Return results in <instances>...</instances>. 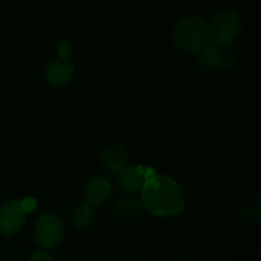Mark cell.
<instances>
[{"label": "cell", "instance_id": "1", "mask_svg": "<svg viewBox=\"0 0 261 261\" xmlns=\"http://www.w3.org/2000/svg\"><path fill=\"white\" fill-rule=\"evenodd\" d=\"M185 201L180 184L165 175L152 176L140 189V203L155 217H172L181 213Z\"/></svg>", "mask_w": 261, "mask_h": 261}, {"label": "cell", "instance_id": "2", "mask_svg": "<svg viewBox=\"0 0 261 261\" xmlns=\"http://www.w3.org/2000/svg\"><path fill=\"white\" fill-rule=\"evenodd\" d=\"M172 38L176 45L186 53H204L213 42L209 24L198 15H189L176 23L172 31Z\"/></svg>", "mask_w": 261, "mask_h": 261}, {"label": "cell", "instance_id": "3", "mask_svg": "<svg viewBox=\"0 0 261 261\" xmlns=\"http://www.w3.org/2000/svg\"><path fill=\"white\" fill-rule=\"evenodd\" d=\"M212 38L216 42L232 43L241 32V19L234 10L224 8L213 15L209 24Z\"/></svg>", "mask_w": 261, "mask_h": 261}, {"label": "cell", "instance_id": "4", "mask_svg": "<svg viewBox=\"0 0 261 261\" xmlns=\"http://www.w3.org/2000/svg\"><path fill=\"white\" fill-rule=\"evenodd\" d=\"M35 240L41 247L51 249L61 244L64 239V224L55 214H43L35 226Z\"/></svg>", "mask_w": 261, "mask_h": 261}, {"label": "cell", "instance_id": "5", "mask_svg": "<svg viewBox=\"0 0 261 261\" xmlns=\"http://www.w3.org/2000/svg\"><path fill=\"white\" fill-rule=\"evenodd\" d=\"M198 60L204 68L226 69L233 65L237 60V51L232 43L212 42L204 53L199 54Z\"/></svg>", "mask_w": 261, "mask_h": 261}, {"label": "cell", "instance_id": "6", "mask_svg": "<svg viewBox=\"0 0 261 261\" xmlns=\"http://www.w3.org/2000/svg\"><path fill=\"white\" fill-rule=\"evenodd\" d=\"M27 214L19 201H8L0 208V232L5 236L17 233L24 224Z\"/></svg>", "mask_w": 261, "mask_h": 261}, {"label": "cell", "instance_id": "7", "mask_svg": "<svg viewBox=\"0 0 261 261\" xmlns=\"http://www.w3.org/2000/svg\"><path fill=\"white\" fill-rule=\"evenodd\" d=\"M153 168L144 166H135V167H125L117 175V184L124 191H138L143 188L145 181L154 176Z\"/></svg>", "mask_w": 261, "mask_h": 261}, {"label": "cell", "instance_id": "8", "mask_svg": "<svg viewBox=\"0 0 261 261\" xmlns=\"http://www.w3.org/2000/svg\"><path fill=\"white\" fill-rule=\"evenodd\" d=\"M112 193V186L102 176L92 178L84 189V200L89 206H101L109 200Z\"/></svg>", "mask_w": 261, "mask_h": 261}, {"label": "cell", "instance_id": "9", "mask_svg": "<svg viewBox=\"0 0 261 261\" xmlns=\"http://www.w3.org/2000/svg\"><path fill=\"white\" fill-rule=\"evenodd\" d=\"M74 75V66L69 60H55L45 70V81L50 86L63 87L70 83Z\"/></svg>", "mask_w": 261, "mask_h": 261}, {"label": "cell", "instance_id": "10", "mask_svg": "<svg viewBox=\"0 0 261 261\" xmlns=\"http://www.w3.org/2000/svg\"><path fill=\"white\" fill-rule=\"evenodd\" d=\"M101 160L107 170L120 172L129 163L130 153L124 144L115 143V144H111L102 152Z\"/></svg>", "mask_w": 261, "mask_h": 261}, {"label": "cell", "instance_id": "11", "mask_svg": "<svg viewBox=\"0 0 261 261\" xmlns=\"http://www.w3.org/2000/svg\"><path fill=\"white\" fill-rule=\"evenodd\" d=\"M140 206L142 203L138 200L135 196L126 195L120 198L119 200L115 203V211H116L117 216L124 217V218H134L139 214Z\"/></svg>", "mask_w": 261, "mask_h": 261}, {"label": "cell", "instance_id": "12", "mask_svg": "<svg viewBox=\"0 0 261 261\" xmlns=\"http://www.w3.org/2000/svg\"><path fill=\"white\" fill-rule=\"evenodd\" d=\"M71 222L76 228H88L94 222V211L92 206L83 204L79 205L71 214Z\"/></svg>", "mask_w": 261, "mask_h": 261}, {"label": "cell", "instance_id": "13", "mask_svg": "<svg viewBox=\"0 0 261 261\" xmlns=\"http://www.w3.org/2000/svg\"><path fill=\"white\" fill-rule=\"evenodd\" d=\"M71 45L68 41L63 40L59 42L58 46V60H69L71 55Z\"/></svg>", "mask_w": 261, "mask_h": 261}, {"label": "cell", "instance_id": "14", "mask_svg": "<svg viewBox=\"0 0 261 261\" xmlns=\"http://www.w3.org/2000/svg\"><path fill=\"white\" fill-rule=\"evenodd\" d=\"M19 203H20V205H22L23 211L25 212V214L30 213V212H32V211H35L36 206H37V201H36L33 198H25V199H23L22 201H19Z\"/></svg>", "mask_w": 261, "mask_h": 261}, {"label": "cell", "instance_id": "15", "mask_svg": "<svg viewBox=\"0 0 261 261\" xmlns=\"http://www.w3.org/2000/svg\"><path fill=\"white\" fill-rule=\"evenodd\" d=\"M30 261H54L53 257L47 254V252L36 251L31 255Z\"/></svg>", "mask_w": 261, "mask_h": 261}]
</instances>
